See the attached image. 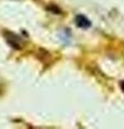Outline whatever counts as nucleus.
Instances as JSON below:
<instances>
[{
  "label": "nucleus",
  "mask_w": 124,
  "mask_h": 129,
  "mask_svg": "<svg viewBox=\"0 0 124 129\" xmlns=\"http://www.w3.org/2000/svg\"><path fill=\"white\" fill-rule=\"evenodd\" d=\"M76 22H77V25L81 28H89L91 26V22L83 15H78L76 17Z\"/></svg>",
  "instance_id": "1"
},
{
  "label": "nucleus",
  "mask_w": 124,
  "mask_h": 129,
  "mask_svg": "<svg viewBox=\"0 0 124 129\" xmlns=\"http://www.w3.org/2000/svg\"><path fill=\"white\" fill-rule=\"evenodd\" d=\"M121 86H122V89H123V91H124V82L121 84Z\"/></svg>",
  "instance_id": "2"
}]
</instances>
